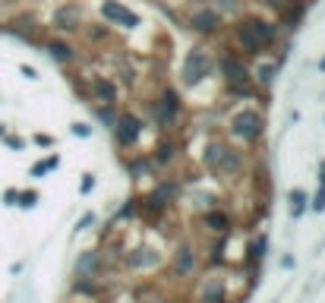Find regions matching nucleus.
Instances as JSON below:
<instances>
[{
    "mask_svg": "<svg viewBox=\"0 0 325 303\" xmlns=\"http://www.w3.org/2000/svg\"><path fill=\"white\" fill-rule=\"evenodd\" d=\"M312 208H316V212H322V208H325V190L316 193V199H312Z\"/></svg>",
    "mask_w": 325,
    "mask_h": 303,
    "instance_id": "obj_23",
    "label": "nucleus"
},
{
    "mask_svg": "<svg viewBox=\"0 0 325 303\" xmlns=\"http://www.w3.org/2000/svg\"><path fill=\"white\" fill-rule=\"evenodd\" d=\"M104 10V16L107 19H114V22H123V26H136V13H129V10L126 7H120V4H114V0H107V4L101 7Z\"/></svg>",
    "mask_w": 325,
    "mask_h": 303,
    "instance_id": "obj_14",
    "label": "nucleus"
},
{
    "mask_svg": "<svg viewBox=\"0 0 325 303\" xmlns=\"http://www.w3.org/2000/svg\"><path fill=\"white\" fill-rule=\"evenodd\" d=\"M76 19H79V10H76V7L60 10V13H57V29H76V26H73Z\"/></svg>",
    "mask_w": 325,
    "mask_h": 303,
    "instance_id": "obj_18",
    "label": "nucleus"
},
{
    "mask_svg": "<svg viewBox=\"0 0 325 303\" xmlns=\"http://www.w3.org/2000/svg\"><path fill=\"white\" fill-rule=\"evenodd\" d=\"M266 4H272V7H278V10H281V7L287 4V0H266Z\"/></svg>",
    "mask_w": 325,
    "mask_h": 303,
    "instance_id": "obj_26",
    "label": "nucleus"
},
{
    "mask_svg": "<svg viewBox=\"0 0 325 303\" xmlns=\"http://www.w3.org/2000/svg\"><path fill=\"white\" fill-rule=\"evenodd\" d=\"M142 303H167L164 297H152V300H142Z\"/></svg>",
    "mask_w": 325,
    "mask_h": 303,
    "instance_id": "obj_27",
    "label": "nucleus"
},
{
    "mask_svg": "<svg viewBox=\"0 0 325 303\" xmlns=\"http://www.w3.org/2000/svg\"><path fill=\"white\" fill-rule=\"evenodd\" d=\"M221 26V16L215 13V10H199L196 16H192V29L196 32H215Z\"/></svg>",
    "mask_w": 325,
    "mask_h": 303,
    "instance_id": "obj_15",
    "label": "nucleus"
},
{
    "mask_svg": "<svg viewBox=\"0 0 325 303\" xmlns=\"http://www.w3.org/2000/svg\"><path fill=\"white\" fill-rule=\"evenodd\" d=\"M303 208H306V193H303V190H294V193H291V215L297 218Z\"/></svg>",
    "mask_w": 325,
    "mask_h": 303,
    "instance_id": "obj_20",
    "label": "nucleus"
},
{
    "mask_svg": "<svg viewBox=\"0 0 325 303\" xmlns=\"http://www.w3.org/2000/svg\"><path fill=\"white\" fill-rule=\"evenodd\" d=\"M101 272V250H86L76 262V278H95Z\"/></svg>",
    "mask_w": 325,
    "mask_h": 303,
    "instance_id": "obj_9",
    "label": "nucleus"
},
{
    "mask_svg": "<svg viewBox=\"0 0 325 303\" xmlns=\"http://www.w3.org/2000/svg\"><path fill=\"white\" fill-rule=\"evenodd\" d=\"M4 199H7V205H16V199H19V193H16V190H7V193H4Z\"/></svg>",
    "mask_w": 325,
    "mask_h": 303,
    "instance_id": "obj_24",
    "label": "nucleus"
},
{
    "mask_svg": "<svg viewBox=\"0 0 325 303\" xmlns=\"http://www.w3.org/2000/svg\"><path fill=\"white\" fill-rule=\"evenodd\" d=\"M139 136H142V120L136 117V114H129V111L117 114V120H114V139H117V145L129 148V145H136Z\"/></svg>",
    "mask_w": 325,
    "mask_h": 303,
    "instance_id": "obj_4",
    "label": "nucleus"
},
{
    "mask_svg": "<svg viewBox=\"0 0 325 303\" xmlns=\"http://www.w3.org/2000/svg\"><path fill=\"white\" fill-rule=\"evenodd\" d=\"M227 294H224V284L218 278H209L206 284H202V294H199V303H224Z\"/></svg>",
    "mask_w": 325,
    "mask_h": 303,
    "instance_id": "obj_13",
    "label": "nucleus"
},
{
    "mask_svg": "<svg viewBox=\"0 0 325 303\" xmlns=\"http://www.w3.org/2000/svg\"><path fill=\"white\" fill-rule=\"evenodd\" d=\"M35 202H38V193H35V190H26V193H19V205H35Z\"/></svg>",
    "mask_w": 325,
    "mask_h": 303,
    "instance_id": "obj_22",
    "label": "nucleus"
},
{
    "mask_svg": "<svg viewBox=\"0 0 325 303\" xmlns=\"http://www.w3.org/2000/svg\"><path fill=\"white\" fill-rule=\"evenodd\" d=\"M89 224H95V215H86V218H82V221H79V231H86Z\"/></svg>",
    "mask_w": 325,
    "mask_h": 303,
    "instance_id": "obj_25",
    "label": "nucleus"
},
{
    "mask_svg": "<svg viewBox=\"0 0 325 303\" xmlns=\"http://www.w3.org/2000/svg\"><path fill=\"white\" fill-rule=\"evenodd\" d=\"M212 66H215V60L202 51V48H192L189 51V57H186V66H183V79L189 86H196V83H202L209 73H212Z\"/></svg>",
    "mask_w": 325,
    "mask_h": 303,
    "instance_id": "obj_5",
    "label": "nucleus"
},
{
    "mask_svg": "<svg viewBox=\"0 0 325 303\" xmlns=\"http://www.w3.org/2000/svg\"><path fill=\"white\" fill-rule=\"evenodd\" d=\"M54 165H57V155H51V158L44 161V165H35V168H32V174H35V177H41V174H47Z\"/></svg>",
    "mask_w": 325,
    "mask_h": 303,
    "instance_id": "obj_21",
    "label": "nucleus"
},
{
    "mask_svg": "<svg viewBox=\"0 0 325 303\" xmlns=\"http://www.w3.org/2000/svg\"><path fill=\"white\" fill-rule=\"evenodd\" d=\"M209 168L218 174H237L243 168V155L227 142H212L209 145Z\"/></svg>",
    "mask_w": 325,
    "mask_h": 303,
    "instance_id": "obj_2",
    "label": "nucleus"
},
{
    "mask_svg": "<svg viewBox=\"0 0 325 303\" xmlns=\"http://www.w3.org/2000/svg\"><path fill=\"white\" fill-rule=\"evenodd\" d=\"M266 250H269V237H256L249 243V250H246V259L249 262H259L262 256H266Z\"/></svg>",
    "mask_w": 325,
    "mask_h": 303,
    "instance_id": "obj_17",
    "label": "nucleus"
},
{
    "mask_svg": "<svg viewBox=\"0 0 325 303\" xmlns=\"http://www.w3.org/2000/svg\"><path fill=\"white\" fill-rule=\"evenodd\" d=\"M155 114H158V123L161 126H174L177 123V114H180V98L174 89H164L161 98L155 101Z\"/></svg>",
    "mask_w": 325,
    "mask_h": 303,
    "instance_id": "obj_6",
    "label": "nucleus"
},
{
    "mask_svg": "<svg viewBox=\"0 0 325 303\" xmlns=\"http://www.w3.org/2000/svg\"><path fill=\"white\" fill-rule=\"evenodd\" d=\"M92 95H95V101H101V104H114L117 101V86L111 83V79L98 76V79H92Z\"/></svg>",
    "mask_w": 325,
    "mask_h": 303,
    "instance_id": "obj_11",
    "label": "nucleus"
},
{
    "mask_svg": "<svg viewBox=\"0 0 325 303\" xmlns=\"http://www.w3.org/2000/svg\"><path fill=\"white\" fill-rule=\"evenodd\" d=\"M152 265H158V253H155L152 247H136V250L126 253V269L146 272V269H152Z\"/></svg>",
    "mask_w": 325,
    "mask_h": 303,
    "instance_id": "obj_7",
    "label": "nucleus"
},
{
    "mask_svg": "<svg viewBox=\"0 0 325 303\" xmlns=\"http://www.w3.org/2000/svg\"><path fill=\"white\" fill-rule=\"evenodd\" d=\"M47 51H51L57 60H73V48L63 44V41H51V44H47Z\"/></svg>",
    "mask_w": 325,
    "mask_h": 303,
    "instance_id": "obj_19",
    "label": "nucleus"
},
{
    "mask_svg": "<svg viewBox=\"0 0 325 303\" xmlns=\"http://www.w3.org/2000/svg\"><path fill=\"white\" fill-rule=\"evenodd\" d=\"M192 269H196V250H192V243H180L174 253V275L186 278L192 275Z\"/></svg>",
    "mask_w": 325,
    "mask_h": 303,
    "instance_id": "obj_8",
    "label": "nucleus"
},
{
    "mask_svg": "<svg viewBox=\"0 0 325 303\" xmlns=\"http://www.w3.org/2000/svg\"><path fill=\"white\" fill-rule=\"evenodd\" d=\"M221 69L227 73V79H231V86H246L249 73H246V66L240 63V60H234V57H224V60H221Z\"/></svg>",
    "mask_w": 325,
    "mask_h": 303,
    "instance_id": "obj_12",
    "label": "nucleus"
},
{
    "mask_svg": "<svg viewBox=\"0 0 325 303\" xmlns=\"http://www.w3.org/2000/svg\"><path fill=\"white\" fill-rule=\"evenodd\" d=\"M322 69H325V60H322Z\"/></svg>",
    "mask_w": 325,
    "mask_h": 303,
    "instance_id": "obj_29",
    "label": "nucleus"
},
{
    "mask_svg": "<svg viewBox=\"0 0 325 303\" xmlns=\"http://www.w3.org/2000/svg\"><path fill=\"white\" fill-rule=\"evenodd\" d=\"M322 183H325V161H322Z\"/></svg>",
    "mask_w": 325,
    "mask_h": 303,
    "instance_id": "obj_28",
    "label": "nucleus"
},
{
    "mask_svg": "<svg viewBox=\"0 0 325 303\" xmlns=\"http://www.w3.org/2000/svg\"><path fill=\"white\" fill-rule=\"evenodd\" d=\"M275 38V26H269V22H243V26L237 29V41L240 48L249 51V54H262V48Z\"/></svg>",
    "mask_w": 325,
    "mask_h": 303,
    "instance_id": "obj_1",
    "label": "nucleus"
},
{
    "mask_svg": "<svg viewBox=\"0 0 325 303\" xmlns=\"http://www.w3.org/2000/svg\"><path fill=\"white\" fill-rule=\"evenodd\" d=\"M174 155H177V145L171 142V139H161L158 148H155V161H158V165H171Z\"/></svg>",
    "mask_w": 325,
    "mask_h": 303,
    "instance_id": "obj_16",
    "label": "nucleus"
},
{
    "mask_svg": "<svg viewBox=\"0 0 325 303\" xmlns=\"http://www.w3.org/2000/svg\"><path fill=\"white\" fill-rule=\"evenodd\" d=\"M231 133L237 139H243V142H256V139H262V133H266L262 114L259 111H240L234 117V123H231Z\"/></svg>",
    "mask_w": 325,
    "mask_h": 303,
    "instance_id": "obj_3",
    "label": "nucleus"
},
{
    "mask_svg": "<svg viewBox=\"0 0 325 303\" xmlns=\"http://www.w3.org/2000/svg\"><path fill=\"white\" fill-rule=\"evenodd\" d=\"M202 224H206V231H212V234H227V231H231V215L212 208V212L202 215Z\"/></svg>",
    "mask_w": 325,
    "mask_h": 303,
    "instance_id": "obj_10",
    "label": "nucleus"
}]
</instances>
